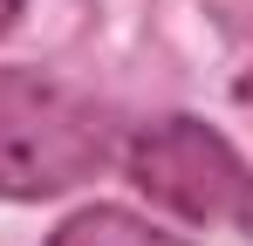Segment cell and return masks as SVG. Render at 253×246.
<instances>
[{"label": "cell", "mask_w": 253, "mask_h": 246, "mask_svg": "<svg viewBox=\"0 0 253 246\" xmlns=\"http://www.w3.org/2000/svg\"><path fill=\"white\" fill-rule=\"evenodd\" d=\"M48 246H192V240L144 219V212H130V205H83L48 233Z\"/></svg>", "instance_id": "3957f363"}, {"label": "cell", "mask_w": 253, "mask_h": 246, "mask_svg": "<svg viewBox=\"0 0 253 246\" xmlns=\"http://www.w3.org/2000/svg\"><path fill=\"white\" fill-rule=\"evenodd\" d=\"M124 171L151 205H165L185 226H219L253 240V164L240 144L206 117H158L130 130Z\"/></svg>", "instance_id": "6da1fadb"}, {"label": "cell", "mask_w": 253, "mask_h": 246, "mask_svg": "<svg viewBox=\"0 0 253 246\" xmlns=\"http://www.w3.org/2000/svg\"><path fill=\"white\" fill-rule=\"evenodd\" d=\"M110 158V123L83 96L35 76H0V199H62Z\"/></svg>", "instance_id": "7a4b0ae2"}, {"label": "cell", "mask_w": 253, "mask_h": 246, "mask_svg": "<svg viewBox=\"0 0 253 246\" xmlns=\"http://www.w3.org/2000/svg\"><path fill=\"white\" fill-rule=\"evenodd\" d=\"M14 21H21V0H0V35H7Z\"/></svg>", "instance_id": "277c9868"}]
</instances>
